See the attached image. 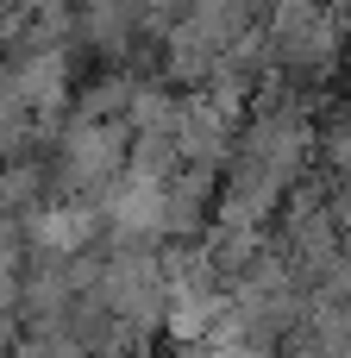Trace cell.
<instances>
[{"instance_id": "obj_5", "label": "cell", "mask_w": 351, "mask_h": 358, "mask_svg": "<svg viewBox=\"0 0 351 358\" xmlns=\"http://www.w3.org/2000/svg\"><path fill=\"white\" fill-rule=\"evenodd\" d=\"M107 245V227H100V208L88 201H44L31 220H25V258H88Z\"/></svg>"}, {"instance_id": "obj_12", "label": "cell", "mask_w": 351, "mask_h": 358, "mask_svg": "<svg viewBox=\"0 0 351 358\" xmlns=\"http://www.w3.org/2000/svg\"><path fill=\"white\" fill-rule=\"evenodd\" d=\"M0 358H13V352H0Z\"/></svg>"}, {"instance_id": "obj_4", "label": "cell", "mask_w": 351, "mask_h": 358, "mask_svg": "<svg viewBox=\"0 0 351 358\" xmlns=\"http://www.w3.org/2000/svg\"><path fill=\"white\" fill-rule=\"evenodd\" d=\"M245 113H251V107L214 94V88L182 94V107H176V164H188V170H214V176H220V170L232 164V151H239Z\"/></svg>"}, {"instance_id": "obj_1", "label": "cell", "mask_w": 351, "mask_h": 358, "mask_svg": "<svg viewBox=\"0 0 351 358\" xmlns=\"http://www.w3.org/2000/svg\"><path fill=\"white\" fill-rule=\"evenodd\" d=\"M88 302L132 340L151 352V340L170 321V277H163V245H107Z\"/></svg>"}, {"instance_id": "obj_2", "label": "cell", "mask_w": 351, "mask_h": 358, "mask_svg": "<svg viewBox=\"0 0 351 358\" xmlns=\"http://www.w3.org/2000/svg\"><path fill=\"white\" fill-rule=\"evenodd\" d=\"M264 38H270L276 76H289L308 94L320 82H333L339 63H345V13H339V0H270Z\"/></svg>"}, {"instance_id": "obj_9", "label": "cell", "mask_w": 351, "mask_h": 358, "mask_svg": "<svg viewBox=\"0 0 351 358\" xmlns=\"http://www.w3.org/2000/svg\"><path fill=\"white\" fill-rule=\"evenodd\" d=\"M320 157H327V170H333L339 182H351V101L327 113V126H320Z\"/></svg>"}, {"instance_id": "obj_3", "label": "cell", "mask_w": 351, "mask_h": 358, "mask_svg": "<svg viewBox=\"0 0 351 358\" xmlns=\"http://www.w3.org/2000/svg\"><path fill=\"white\" fill-rule=\"evenodd\" d=\"M132 164L126 120H69L50 145V201H100Z\"/></svg>"}, {"instance_id": "obj_11", "label": "cell", "mask_w": 351, "mask_h": 358, "mask_svg": "<svg viewBox=\"0 0 351 358\" xmlns=\"http://www.w3.org/2000/svg\"><path fill=\"white\" fill-rule=\"evenodd\" d=\"M345 76H351V13H345Z\"/></svg>"}, {"instance_id": "obj_7", "label": "cell", "mask_w": 351, "mask_h": 358, "mask_svg": "<svg viewBox=\"0 0 351 358\" xmlns=\"http://www.w3.org/2000/svg\"><path fill=\"white\" fill-rule=\"evenodd\" d=\"M44 201H50V157H38V151L31 157H13L0 170V214L25 227Z\"/></svg>"}, {"instance_id": "obj_8", "label": "cell", "mask_w": 351, "mask_h": 358, "mask_svg": "<svg viewBox=\"0 0 351 358\" xmlns=\"http://www.w3.org/2000/svg\"><path fill=\"white\" fill-rule=\"evenodd\" d=\"M132 94H138V82L132 76H94L82 94H75V107H69V120H126V107H132Z\"/></svg>"}, {"instance_id": "obj_10", "label": "cell", "mask_w": 351, "mask_h": 358, "mask_svg": "<svg viewBox=\"0 0 351 358\" xmlns=\"http://www.w3.org/2000/svg\"><path fill=\"white\" fill-rule=\"evenodd\" d=\"M19 334H25V327H19V315H6V308H0V352H13V346H19Z\"/></svg>"}, {"instance_id": "obj_6", "label": "cell", "mask_w": 351, "mask_h": 358, "mask_svg": "<svg viewBox=\"0 0 351 358\" xmlns=\"http://www.w3.org/2000/svg\"><path fill=\"white\" fill-rule=\"evenodd\" d=\"M214 208H220V176L176 164V176L163 182V245H201Z\"/></svg>"}]
</instances>
